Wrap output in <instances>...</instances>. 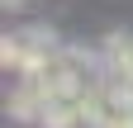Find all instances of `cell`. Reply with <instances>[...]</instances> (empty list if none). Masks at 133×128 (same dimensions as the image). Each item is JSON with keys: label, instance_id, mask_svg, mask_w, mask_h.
Segmentation results:
<instances>
[]
</instances>
